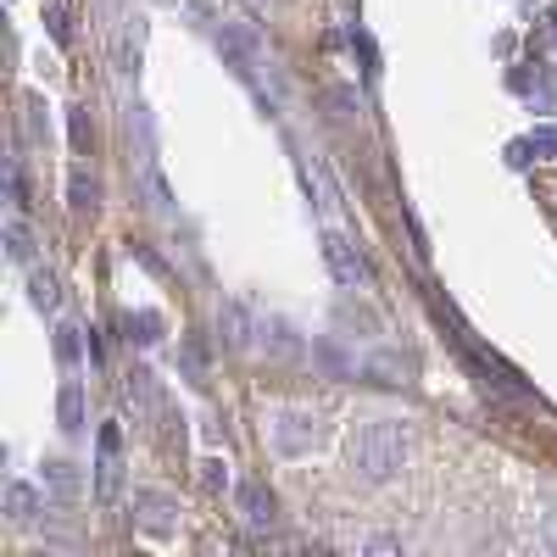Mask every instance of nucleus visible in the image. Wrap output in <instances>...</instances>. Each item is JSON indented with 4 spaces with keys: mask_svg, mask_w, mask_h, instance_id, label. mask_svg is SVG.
Wrapping results in <instances>:
<instances>
[{
    "mask_svg": "<svg viewBox=\"0 0 557 557\" xmlns=\"http://www.w3.org/2000/svg\"><path fill=\"white\" fill-rule=\"evenodd\" d=\"M362 552H401V535H362Z\"/></svg>",
    "mask_w": 557,
    "mask_h": 557,
    "instance_id": "obj_26",
    "label": "nucleus"
},
{
    "mask_svg": "<svg viewBox=\"0 0 557 557\" xmlns=\"http://www.w3.org/2000/svg\"><path fill=\"white\" fill-rule=\"evenodd\" d=\"M134 513H139V524H146L151 535H173V513H178V507H173V496H162V491H134Z\"/></svg>",
    "mask_w": 557,
    "mask_h": 557,
    "instance_id": "obj_7",
    "label": "nucleus"
},
{
    "mask_svg": "<svg viewBox=\"0 0 557 557\" xmlns=\"http://www.w3.org/2000/svg\"><path fill=\"white\" fill-rule=\"evenodd\" d=\"M28 301L39 307V312H62V301H67V290H62V278L51 273V268H28Z\"/></svg>",
    "mask_w": 557,
    "mask_h": 557,
    "instance_id": "obj_9",
    "label": "nucleus"
},
{
    "mask_svg": "<svg viewBox=\"0 0 557 557\" xmlns=\"http://www.w3.org/2000/svg\"><path fill=\"white\" fill-rule=\"evenodd\" d=\"M157 418H162V446H168V451H184V412L162 401V407H157Z\"/></svg>",
    "mask_w": 557,
    "mask_h": 557,
    "instance_id": "obj_19",
    "label": "nucleus"
},
{
    "mask_svg": "<svg viewBox=\"0 0 557 557\" xmlns=\"http://www.w3.org/2000/svg\"><path fill=\"white\" fill-rule=\"evenodd\" d=\"M268 435H273V451H278V457H307V451L323 441V418L307 412V407H278L273 424H268Z\"/></svg>",
    "mask_w": 557,
    "mask_h": 557,
    "instance_id": "obj_2",
    "label": "nucleus"
},
{
    "mask_svg": "<svg viewBox=\"0 0 557 557\" xmlns=\"http://www.w3.org/2000/svg\"><path fill=\"white\" fill-rule=\"evenodd\" d=\"M45 485H51L57 496H73V491H78V474H73V462H62V457H57V462H45Z\"/></svg>",
    "mask_w": 557,
    "mask_h": 557,
    "instance_id": "obj_21",
    "label": "nucleus"
},
{
    "mask_svg": "<svg viewBox=\"0 0 557 557\" xmlns=\"http://www.w3.org/2000/svg\"><path fill=\"white\" fill-rule=\"evenodd\" d=\"M7 190H12V207H17V212H28V207H34V201H28V173H23V162H12V168H7Z\"/></svg>",
    "mask_w": 557,
    "mask_h": 557,
    "instance_id": "obj_24",
    "label": "nucleus"
},
{
    "mask_svg": "<svg viewBox=\"0 0 557 557\" xmlns=\"http://www.w3.org/2000/svg\"><path fill=\"white\" fill-rule=\"evenodd\" d=\"M45 34H51V39L62 45V51L73 45V12L62 7V0H45Z\"/></svg>",
    "mask_w": 557,
    "mask_h": 557,
    "instance_id": "obj_15",
    "label": "nucleus"
},
{
    "mask_svg": "<svg viewBox=\"0 0 557 557\" xmlns=\"http://www.w3.org/2000/svg\"><path fill=\"white\" fill-rule=\"evenodd\" d=\"M218 341H223L228 351H251V346L262 341V323L251 318L246 301H223V307H218Z\"/></svg>",
    "mask_w": 557,
    "mask_h": 557,
    "instance_id": "obj_5",
    "label": "nucleus"
},
{
    "mask_svg": "<svg viewBox=\"0 0 557 557\" xmlns=\"http://www.w3.org/2000/svg\"><path fill=\"white\" fill-rule=\"evenodd\" d=\"M139 34H146V28H139V17H128V23L117 28L112 57H117V73H123V78H139Z\"/></svg>",
    "mask_w": 557,
    "mask_h": 557,
    "instance_id": "obj_12",
    "label": "nucleus"
},
{
    "mask_svg": "<svg viewBox=\"0 0 557 557\" xmlns=\"http://www.w3.org/2000/svg\"><path fill=\"white\" fill-rule=\"evenodd\" d=\"M318 251H323V268L335 273V285H346V290H362L368 278H374V273H368V262H362V251L341 235V228H323Z\"/></svg>",
    "mask_w": 557,
    "mask_h": 557,
    "instance_id": "obj_3",
    "label": "nucleus"
},
{
    "mask_svg": "<svg viewBox=\"0 0 557 557\" xmlns=\"http://www.w3.org/2000/svg\"><path fill=\"white\" fill-rule=\"evenodd\" d=\"M184 380H190V385H207V346L201 341H184Z\"/></svg>",
    "mask_w": 557,
    "mask_h": 557,
    "instance_id": "obj_20",
    "label": "nucleus"
},
{
    "mask_svg": "<svg viewBox=\"0 0 557 557\" xmlns=\"http://www.w3.org/2000/svg\"><path fill=\"white\" fill-rule=\"evenodd\" d=\"M67 134H73V151H78V157L96 151V128H89V112H84V107L67 112Z\"/></svg>",
    "mask_w": 557,
    "mask_h": 557,
    "instance_id": "obj_18",
    "label": "nucleus"
},
{
    "mask_svg": "<svg viewBox=\"0 0 557 557\" xmlns=\"http://www.w3.org/2000/svg\"><path fill=\"white\" fill-rule=\"evenodd\" d=\"M39 513H45L39 491H34L28 480H12V485H7V519H12V524H34Z\"/></svg>",
    "mask_w": 557,
    "mask_h": 557,
    "instance_id": "obj_11",
    "label": "nucleus"
},
{
    "mask_svg": "<svg viewBox=\"0 0 557 557\" xmlns=\"http://www.w3.org/2000/svg\"><path fill=\"white\" fill-rule=\"evenodd\" d=\"M123 407H128L134 418H151V412L162 407V396H157V374H151V368H128V374H123Z\"/></svg>",
    "mask_w": 557,
    "mask_h": 557,
    "instance_id": "obj_6",
    "label": "nucleus"
},
{
    "mask_svg": "<svg viewBox=\"0 0 557 557\" xmlns=\"http://www.w3.org/2000/svg\"><path fill=\"white\" fill-rule=\"evenodd\" d=\"M346 462H351V474L368 480V485H385L407 469V430L391 424V418H374V424H362L351 430L346 441Z\"/></svg>",
    "mask_w": 557,
    "mask_h": 557,
    "instance_id": "obj_1",
    "label": "nucleus"
},
{
    "mask_svg": "<svg viewBox=\"0 0 557 557\" xmlns=\"http://www.w3.org/2000/svg\"><path fill=\"white\" fill-rule=\"evenodd\" d=\"M546 546H552V552H557V519H552V524H546Z\"/></svg>",
    "mask_w": 557,
    "mask_h": 557,
    "instance_id": "obj_28",
    "label": "nucleus"
},
{
    "mask_svg": "<svg viewBox=\"0 0 557 557\" xmlns=\"http://www.w3.org/2000/svg\"><path fill=\"white\" fill-rule=\"evenodd\" d=\"M57 357L62 362H78V330H73V323H62V330H57Z\"/></svg>",
    "mask_w": 557,
    "mask_h": 557,
    "instance_id": "obj_25",
    "label": "nucleus"
},
{
    "mask_svg": "<svg viewBox=\"0 0 557 557\" xmlns=\"http://www.w3.org/2000/svg\"><path fill=\"white\" fill-rule=\"evenodd\" d=\"M235 502H240V513H246V524H257V530L278 519V496H273V491H268L262 480H246V485L235 491Z\"/></svg>",
    "mask_w": 557,
    "mask_h": 557,
    "instance_id": "obj_8",
    "label": "nucleus"
},
{
    "mask_svg": "<svg viewBox=\"0 0 557 557\" xmlns=\"http://www.w3.org/2000/svg\"><path fill=\"white\" fill-rule=\"evenodd\" d=\"M128 341L157 346L162 341V312H128Z\"/></svg>",
    "mask_w": 557,
    "mask_h": 557,
    "instance_id": "obj_16",
    "label": "nucleus"
},
{
    "mask_svg": "<svg viewBox=\"0 0 557 557\" xmlns=\"http://www.w3.org/2000/svg\"><path fill=\"white\" fill-rule=\"evenodd\" d=\"M67 207H73V212H96V207H101V178L84 173V168H73V173H67Z\"/></svg>",
    "mask_w": 557,
    "mask_h": 557,
    "instance_id": "obj_14",
    "label": "nucleus"
},
{
    "mask_svg": "<svg viewBox=\"0 0 557 557\" xmlns=\"http://www.w3.org/2000/svg\"><path fill=\"white\" fill-rule=\"evenodd\" d=\"M117 491H123V430L101 424L96 430V496L117 502Z\"/></svg>",
    "mask_w": 557,
    "mask_h": 557,
    "instance_id": "obj_4",
    "label": "nucleus"
},
{
    "mask_svg": "<svg viewBox=\"0 0 557 557\" xmlns=\"http://www.w3.org/2000/svg\"><path fill=\"white\" fill-rule=\"evenodd\" d=\"M23 107H28V134H34V139H51V117H45L51 107H45L39 96H23Z\"/></svg>",
    "mask_w": 557,
    "mask_h": 557,
    "instance_id": "obj_23",
    "label": "nucleus"
},
{
    "mask_svg": "<svg viewBox=\"0 0 557 557\" xmlns=\"http://www.w3.org/2000/svg\"><path fill=\"white\" fill-rule=\"evenodd\" d=\"M262 346L268 357H301V335L290 318H262Z\"/></svg>",
    "mask_w": 557,
    "mask_h": 557,
    "instance_id": "obj_10",
    "label": "nucleus"
},
{
    "mask_svg": "<svg viewBox=\"0 0 557 557\" xmlns=\"http://www.w3.org/2000/svg\"><path fill=\"white\" fill-rule=\"evenodd\" d=\"M7 257H12V262H34V235H28L23 218L7 223Z\"/></svg>",
    "mask_w": 557,
    "mask_h": 557,
    "instance_id": "obj_17",
    "label": "nucleus"
},
{
    "mask_svg": "<svg viewBox=\"0 0 557 557\" xmlns=\"http://www.w3.org/2000/svg\"><path fill=\"white\" fill-rule=\"evenodd\" d=\"M201 491H207V496H223V491H228V462H223V457H207V462H201Z\"/></svg>",
    "mask_w": 557,
    "mask_h": 557,
    "instance_id": "obj_22",
    "label": "nucleus"
},
{
    "mask_svg": "<svg viewBox=\"0 0 557 557\" xmlns=\"http://www.w3.org/2000/svg\"><path fill=\"white\" fill-rule=\"evenodd\" d=\"M134 257H139V262H146V268H151V273H168V268H162V257H157V251H151V246H134Z\"/></svg>",
    "mask_w": 557,
    "mask_h": 557,
    "instance_id": "obj_27",
    "label": "nucleus"
},
{
    "mask_svg": "<svg viewBox=\"0 0 557 557\" xmlns=\"http://www.w3.org/2000/svg\"><path fill=\"white\" fill-rule=\"evenodd\" d=\"M57 418H62L67 435H84V418H89V412H84V385H78V380H67V385L57 391Z\"/></svg>",
    "mask_w": 557,
    "mask_h": 557,
    "instance_id": "obj_13",
    "label": "nucleus"
}]
</instances>
